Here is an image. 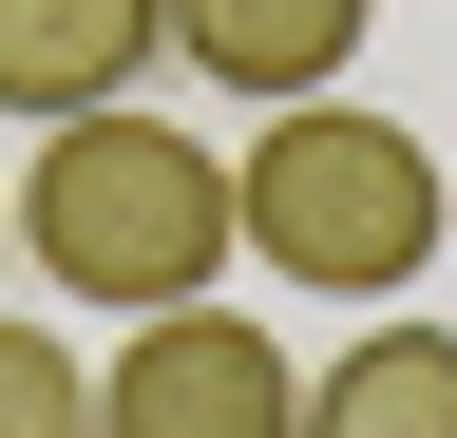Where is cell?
Masks as SVG:
<instances>
[{"label":"cell","mask_w":457,"mask_h":438,"mask_svg":"<svg viewBox=\"0 0 457 438\" xmlns=\"http://www.w3.org/2000/svg\"><path fill=\"white\" fill-rule=\"evenodd\" d=\"M20 267L38 286H77L114 324L153 305H210V267H248V229H228V153L134 115V95H96V115H57L20 153Z\"/></svg>","instance_id":"obj_1"},{"label":"cell","mask_w":457,"mask_h":438,"mask_svg":"<svg viewBox=\"0 0 457 438\" xmlns=\"http://www.w3.org/2000/svg\"><path fill=\"white\" fill-rule=\"evenodd\" d=\"M228 229H248V267H286V286L324 305H381L438 267V153L362 115V95H286V115L228 153Z\"/></svg>","instance_id":"obj_2"},{"label":"cell","mask_w":457,"mask_h":438,"mask_svg":"<svg viewBox=\"0 0 457 438\" xmlns=\"http://www.w3.org/2000/svg\"><path fill=\"white\" fill-rule=\"evenodd\" d=\"M96 438H305V362L248 305H153L96 362Z\"/></svg>","instance_id":"obj_3"},{"label":"cell","mask_w":457,"mask_h":438,"mask_svg":"<svg viewBox=\"0 0 457 438\" xmlns=\"http://www.w3.org/2000/svg\"><path fill=\"white\" fill-rule=\"evenodd\" d=\"M362 20H381V0H153L171 58H191L210 95H267V115H286V95H324L343 58H362Z\"/></svg>","instance_id":"obj_4"},{"label":"cell","mask_w":457,"mask_h":438,"mask_svg":"<svg viewBox=\"0 0 457 438\" xmlns=\"http://www.w3.org/2000/svg\"><path fill=\"white\" fill-rule=\"evenodd\" d=\"M171 58V38H153V0H0V115H96V95H134Z\"/></svg>","instance_id":"obj_5"},{"label":"cell","mask_w":457,"mask_h":438,"mask_svg":"<svg viewBox=\"0 0 457 438\" xmlns=\"http://www.w3.org/2000/svg\"><path fill=\"white\" fill-rule=\"evenodd\" d=\"M305 438H457V324H362L305 381Z\"/></svg>","instance_id":"obj_6"},{"label":"cell","mask_w":457,"mask_h":438,"mask_svg":"<svg viewBox=\"0 0 457 438\" xmlns=\"http://www.w3.org/2000/svg\"><path fill=\"white\" fill-rule=\"evenodd\" d=\"M0 438H96V362L57 324H0Z\"/></svg>","instance_id":"obj_7"},{"label":"cell","mask_w":457,"mask_h":438,"mask_svg":"<svg viewBox=\"0 0 457 438\" xmlns=\"http://www.w3.org/2000/svg\"><path fill=\"white\" fill-rule=\"evenodd\" d=\"M0 229H20V191H0Z\"/></svg>","instance_id":"obj_8"}]
</instances>
